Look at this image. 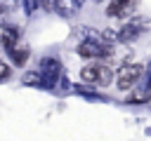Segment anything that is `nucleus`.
Here are the masks:
<instances>
[{
  "label": "nucleus",
  "instance_id": "1",
  "mask_svg": "<svg viewBox=\"0 0 151 141\" xmlns=\"http://www.w3.org/2000/svg\"><path fill=\"white\" fill-rule=\"evenodd\" d=\"M80 78H83V82H85V85H94V87H109V85L113 82V70H111L106 63L94 61V63L83 66Z\"/></svg>",
  "mask_w": 151,
  "mask_h": 141
},
{
  "label": "nucleus",
  "instance_id": "3",
  "mask_svg": "<svg viewBox=\"0 0 151 141\" xmlns=\"http://www.w3.org/2000/svg\"><path fill=\"white\" fill-rule=\"evenodd\" d=\"M78 54L83 59H101L109 54V47H104L101 40H83L78 45Z\"/></svg>",
  "mask_w": 151,
  "mask_h": 141
},
{
  "label": "nucleus",
  "instance_id": "2",
  "mask_svg": "<svg viewBox=\"0 0 151 141\" xmlns=\"http://www.w3.org/2000/svg\"><path fill=\"white\" fill-rule=\"evenodd\" d=\"M142 75H144V66H142V63H123V66L116 70L113 80H116V87H118L120 92H130V89L142 80Z\"/></svg>",
  "mask_w": 151,
  "mask_h": 141
},
{
  "label": "nucleus",
  "instance_id": "9",
  "mask_svg": "<svg viewBox=\"0 0 151 141\" xmlns=\"http://www.w3.org/2000/svg\"><path fill=\"white\" fill-rule=\"evenodd\" d=\"M9 75H12V66H9L7 61H2V59H0V80H7Z\"/></svg>",
  "mask_w": 151,
  "mask_h": 141
},
{
  "label": "nucleus",
  "instance_id": "7",
  "mask_svg": "<svg viewBox=\"0 0 151 141\" xmlns=\"http://www.w3.org/2000/svg\"><path fill=\"white\" fill-rule=\"evenodd\" d=\"M7 52H9V56H12V63H14V66H24V63H26V59H28V49H26V47H21L19 42H17V45H12Z\"/></svg>",
  "mask_w": 151,
  "mask_h": 141
},
{
  "label": "nucleus",
  "instance_id": "8",
  "mask_svg": "<svg viewBox=\"0 0 151 141\" xmlns=\"http://www.w3.org/2000/svg\"><path fill=\"white\" fill-rule=\"evenodd\" d=\"M40 78H42L40 73H26V75H24V82H26V85H45Z\"/></svg>",
  "mask_w": 151,
  "mask_h": 141
},
{
  "label": "nucleus",
  "instance_id": "6",
  "mask_svg": "<svg viewBox=\"0 0 151 141\" xmlns=\"http://www.w3.org/2000/svg\"><path fill=\"white\" fill-rule=\"evenodd\" d=\"M52 2H54V9H57L61 16H71V14H76L78 7H80L78 0H52Z\"/></svg>",
  "mask_w": 151,
  "mask_h": 141
},
{
  "label": "nucleus",
  "instance_id": "5",
  "mask_svg": "<svg viewBox=\"0 0 151 141\" xmlns=\"http://www.w3.org/2000/svg\"><path fill=\"white\" fill-rule=\"evenodd\" d=\"M17 42H19L17 28H12V26H7V24H0V47L9 49V47L17 45Z\"/></svg>",
  "mask_w": 151,
  "mask_h": 141
},
{
  "label": "nucleus",
  "instance_id": "4",
  "mask_svg": "<svg viewBox=\"0 0 151 141\" xmlns=\"http://www.w3.org/2000/svg\"><path fill=\"white\" fill-rule=\"evenodd\" d=\"M40 70H42L45 82H47V85H52V82L59 78V73H61V63H59V59H54V56H45V59H42Z\"/></svg>",
  "mask_w": 151,
  "mask_h": 141
},
{
  "label": "nucleus",
  "instance_id": "10",
  "mask_svg": "<svg viewBox=\"0 0 151 141\" xmlns=\"http://www.w3.org/2000/svg\"><path fill=\"white\" fill-rule=\"evenodd\" d=\"M116 2H120V5H125V7H127V9H130V7H132V5H134V2H137V0H116Z\"/></svg>",
  "mask_w": 151,
  "mask_h": 141
}]
</instances>
